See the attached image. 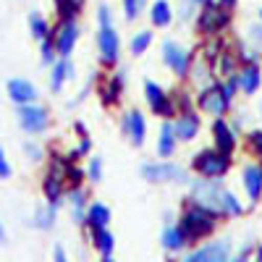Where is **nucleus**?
<instances>
[{
  "label": "nucleus",
  "mask_w": 262,
  "mask_h": 262,
  "mask_svg": "<svg viewBox=\"0 0 262 262\" xmlns=\"http://www.w3.org/2000/svg\"><path fill=\"white\" fill-rule=\"evenodd\" d=\"M244 212V207H242V202L236 200V196L231 194V191H223V215H242Z\"/></svg>",
  "instance_id": "nucleus-27"
},
{
  "label": "nucleus",
  "mask_w": 262,
  "mask_h": 262,
  "mask_svg": "<svg viewBox=\"0 0 262 262\" xmlns=\"http://www.w3.org/2000/svg\"><path fill=\"white\" fill-rule=\"evenodd\" d=\"M76 37H79V29H76L74 21H63V27H60L58 37H55V48H58V53H60L63 58L74 50V45H76Z\"/></svg>",
  "instance_id": "nucleus-12"
},
{
  "label": "nucleus",
  "mask_w": 262,
  "mask_h": 262,
  "mask_svg": "<svg viewBox=\"0 0 262 262\" xmlns=\"http://www.w3.org/2000/svg\"><path fill=\"white\" fill-rule=\"evenodd\" d=\"M126 3V18H137L142 6H144V0H123Z\"/></svg>",
  "instance_id": "nucleus-32"
},
{
  "label": "nucleus",
  "mask_w": 262,
  "mask_h": 262,
  "mask_svg": "<svg viewBox=\"0 0 262 262\" xmlns=\"http://www.w3.org/2000/svg\"><path fill=\"white\" fill-rule=\"evenodd\" d=\"M100 176H102V163H100V158H95L92 165H90V179L92 181H100Z\"/></svg>",
  "instance_id": "nucleus-33"
},
{
  "label": "nucleus",
  "mask_w": 262,
  "mask_h": 262,
  "mask_svg": "<svg viewBox=\"0 0 262 262\" xmlns=\"http://www.w3.org/2000/svg\"><path fill=\"white\" fill-rule=\"evenodd\" d=\"M102 262H113V259H111V257H102Z\"/></svg>",
  "instance_id": "nucleus-44"
},
{
  "label": "nucleus",
  "mask_w": 262,
  "mask_h": 262,
  "mask_svg": "<svg viewBox=\"0 0 262 262\" xmlns=\"http://www.w3.org/2000/svg\"><path fill=\"white\" fill-rule=\"evenodd\" d=\"M238 86L247 92V95H252V92H257V86H259V69L252 63V66H247V69L238 74Z\"/></svg>",
  "instance_id": "nucleus-21"
},
{
  "label": "nucleus",
  "mask_w": 262,
  "mask_h": 262,
  "mask_svg": "<svg viewBox=\"0 0 262 262\" xmlns=\"http://www.w3.org/2000/svg\"><path fill=\"white\" fill-rule=\"evenodd\" d=\"M66 79H74V66L69 60H58L55 63V69H53V79H50V86H53V92H60V86Z\"/></svg>",
  "instance_id": "nucleus-20"
},
{
  "label": "nucleus",
  "mask_w": 262,
  "mask_h": 262,
  "mask_svg": "<svg viewBox=\"0 0 262 262\" xmlns=\"http://www.w3.org/2000/svg\"><path fill=\"white\" fill-rule=\"evenodd\" d=\"M152 24L155 27H168L170 24V6L165 0H155L152 3Z\"/></svg>",
  "instance_id": "nucleus-24"
},
{
  "label": "nucleus",
  "mask_w": 262,
  "mask_h": 262,
  "mask_svg": "<svg viewBox=\"0 0 262 262\" xmlns=\"http://www.w3.org/2000/svg\"><path fill=\"white\" fill-rule=\"evenodd\" d=\"M233 262H247V259H244V257H242V259H233Z\"/></svg>",
  "instance_id": "nucleus-45"
},
{
  "label": "nucleus",
  "mask_w": 262,
  "mask_h": 262,
  "mask_svg": "<svg viewBox=\"0 0 262 262\" xmlns=\"http://www.w3.org/2000/svg\"><path fill=\"white\" fill-rule=\"evenodd\" d=\"M244 189H247V194H249V200L252 202H257L259 200V194H262V170L259 168H244Z\"/></svg>",
  "instance_id": "nucleus-16"
},
{
  "label": "nucleus",
  "mask_w": 262,
  "mask_h": 262,
  "mask_svg": "<svg viewBox=\"0 0 262 262\" xmlns=\"http://www.w3.org/2000/svg\"><path fill=\"white\" fill-rule=\"evenodd\" d=\"M259 16H262V13H259Z\"/></svg>",
  "instance_id": "nucleus-46"
},
{
  "label": "nucleus",
  "mask_w": 262,
  "mask_h": 262,
  "mask_svg": "<svg viewBox=\"0 0 262 262\" xmlns=\"http://www.w3.org/2000/svg\"><path fill=\"white\" fill-rule=\"evenodd\" d=\"M144 95H147V102L152 105V111H155V113H158L160 107L165 105V92L160 90L158 84H152V81H147V84H144Z\"/></svg>",
  "instance_id": "nucleus-25"
},
{
  "label": "nucleus",
  "mask_w": 262,
  "mask_h": 262,
  "mask_svg": "<svg viewBox=\"0 0 262 262\" xmlns=\"http://www.w3.org/2000/svg\"><path fill=\"white\" fill-rule=\"evenodd\" d=\"M191 3H196V6H210V0H191Z\"/></svg>",
  "instance_id": "nucleus-43"
},
{
  "label": "nucleus",
  "mask_w": 262,
  "mask_h": 262,
  "mask_svg": "<svg viewBox=\"0 0 262 262\" xmlns=\"http://www.w3.org/2000/svg\"><path fill=\"white\" fill-rule=\"evenodd\" d=\"M53 262H69V254H66V249L60 244H55V249H53Z\"/></svg>",
  "instance_id": "nucleus-36"
},
{
  "label": "nucleus",
  "mask_w": 262,
  "mask_h": 262,
  "mask_svg": "<svg viewBox=\"0 0 262 262\" xmlns=\"http://www.w3.org/2000/svg\"><path fill=\"white\" fill-rule=\"evenodd\" d=\"M118 92H121V76H116V79L111 81V86H107V90L102 92V100H105V102H116Z\"/></svg>",
  "instance_id": "nucleus-30"
},
{
  "label": "nucleus",
  "mask_w": 262,
  "mask_h": 262,
  "mask_svg": "<svg viewBox=\"0 0 262 262\" xmlns=\"http://www.w3.org/2000/svg\"><path fill=\"white\" fill-rule=\"evenodd\" d=\"M228 254H231L228 242H212V244H205L200 249H194L191 254H186L184 262H228Z\"/></svg>",
  "instance_id": "nucleus-6"
},
{
  "label": "nucleus",
  "mask_w": 262,
  "mask_h": 262,
  "mask_svg": "<svg viewBox=\"0 0 262 262\" xmlns=\"http://www.w3.org/2000/svg\"><path fill=\"white\" fill-rule=\"evenodd\" d=\"M123 131L131 137L134 144H142L144 142V134H147V123H144V116L139 111H131L123 121Z\"/></svg>",
  "instance_id": "nucleus-13"
},
{
  "label": "nucleus",
  "mask_w": 262,
  "mask_h": 262,
  "mask_svg": "<svg viewBox=\"0 0 262 262\" xmlns=\"http://www.w3.org/2000/svg\"><path fill=\"white\" fill-rule=\"evenodd\" d=\"M223 191L226 189H221V184H215V181H200V184H194V200L196 205L207 207L210 212L223 215Z\"/></svg>",
  "instance_id": "nucleus-2"
},
{
  "label": "nucleus",
  "mask_w": 262,
  "mask_h": 262,
  "mask_svg": "<svg viewBox=\"0 0 262 262\" xmlns=\"http://www.w3.org/2000/svg\"><path fill=\"white\" fill-rule=\"evenodd\" d=\"M212 134H215V144H217V152H223V155L228 158V152L233 149V144H236V139H233V131H231V126L221 118V121H215V126H212Z\"/></svg>",
  "instance_id": "nucleus-14"
},
{
  "label": "nucleus",
  "mask_w": 262,
  "mask_h": 262,
  "mask_svg": "<svg viewBox=\"0 0 262 262\" xmlns=\"http://www.w3.org/2000/svg\"><path fill=\"white\" fill-rule=\"evenodd\" d=\"M55 212H58V205H48L34 212V226L42 228V231H50L53 223H55Z\"/></svg>",
  "instance_id": "nucleus-23"
},
{
  "label": "nucleus",
  "mask_w": 262,
  "mask_h": 262,
  "mask_svg": "<svg viewBox=\"0 0 262 262\" xmlns=\"http://www.w3.org/2000/svg\"><path fill=\"white\" fill-rule=\"evenodd\" d=\"M252 147L262 155V131H254V134H252Z\"/></svg>",
  "instance_id": "nucleus-38"
},
{
  "label": "nucleus",
  "mask_w": 262,
  "mask_h": 262,
  "mask_svg": "<svg viewBox=\"0 0 262 262\" xmlns=\"http://www.w3.org/2000/svg\"><path fill=\"white\" fill-rule=\"evenodd\" d=\"M97 48H100V55H102L105 63H116L118 60L121 42H118V34L113 32V27H102L97 32Z\"/></svg>",
  "instance_id": "nucleus-9"
},
{
  "label": "nucleus",
  "mask_w": 262,
  "mask_h": 262,
  "mask_svg": "<svg viewBox=\"0 0 262 262\" xmlns=\"http://www.w3.org/2000/svg\"><path fill=\"white\" fill-rule=\"evenodd\" d=\"M236 3V0H221V8H231Z\"/></svg>",
  "instance_id": "nucleus-41"
},
{
  "label": "nucleus",
  "mask_w": 262,
  "mask_h": 262,
  "mask_svg": "<svg viewBox=\"0 0 262 262\" xmlns=\"http://www.w3.org/2000/svg\"><path fill=\"white\" fill-rule=\"evenodd\" d=\"M29 29H32V37L34 39H48V21L45 18H42L39 13H32L29 16Z\"/></svg>",
  "instance_id": "nucleus-26"
},
{
  "label": "nucleus",
  "mask_w": 262,
  "mask_h": 262,
  "mask_svg": "<svg viewBox=\"0 0 262 262\" xmlns=\"http://www.w3.org/2000/svg\"><path fill=\"white\" fill-rule=\"evenodd\" d=\"M142 176L152 184H165V181H186V173L179 165L170 163H149L142 168Z\"/></svg>",
  "instance_id": "nucleus-5"
},
{
  "label": "nucleus",
  "mask_w": 262,
  "mask_h": 262,
  "mask_svg": "<svg viewBox=\"0 0 262 262\" xmlns=\"http://www.w3.org/2000/svg\"><path fill=\"white\" fill-rule=\"evenodd\" d=\"M58 11H60L63 21H71L79 11V0H58Z\"/></svg>",
  "instance_id": "nucleus-28"
},
{
  "label": "nucleus",
  "mask_w": 262,
  "mask_h": 262,
  "mask_svg": "<svg viewBox=\"0 0 262 262\" xmlns=\"http://www.w3.org/2000/svg\"><path fill=\"white\" fill-rule=\"evenodd\" d=\"M254 262H262V247H257V252H254Z\"/></svg>",
  "instance_id": "nucleus-42"
},
{
  "label": "nucleus",
  "mask_w": 262,
  "mask_h": 262,
  "mask_svg": "<svg viewBox=\"0 0 262 262\" xmlns=\"http://www.w3.org/2000/svg\"><path fill=\"white\" fill-rule=\"evenodd\" d=\"M8 176H11V165L6 160V152L0 149V179H8Z\"/></svg>",
  "instance_id": "nucleus-34"
},
{
  "label": "nucleus",
  "mask_w": 262,
  "mask_h": 262,
  "mask_svg": "<svg viewBox=\"0 0 262 262\" xmlns=\"http://www.w3.org/2000/svg\"><path fill=\"white\" fill-rule=\"evenodd\" d=\"M215 221H217L215 212H210V210L202 207V205H191V207L181 215L179 231L184 233L186 244H189V242H200V238H205V236H210V233L215 231Z\"/></svg>",
  "instance_id": "nucleus-1"
},
{
  "label": "nucleus",
  "mask_w": 262,
  "mask_h": 262,
  "mask_svg": "<svg viewBox=\"0 0 262 262\" xmlns=\"http://www.w3.org/2000/svg\"><path fill=\"white\" fill-rule=\"evenodd\" d=\"M42 60L45 63L55 60V39H42Z\"/></svg>",
  "instance_id": "nucleus-31"
},
{
  "label": "nucleus",
  "mask_w": 262,
  "mask_h": 262,
  "mask_svg": "<svg viewBox=\"0 0 262 262\" xmlns=\"http://www.w3.org/2000/svg\"><path fill=\"white\" fill-rule=\"evenodd\" d=\"M173 149H176V134H173V126L165 123L163 131H160V142H158V155L160 158H168L173 155Z\"/></svg>",
  "instance_id": "nucleus-22"
},
{
  "label": "nucleus",
  "mask_w": 262,
  "mask_h": 262,
  "mask_svg": "<svg viewBox=\"0 0 262 262\" xmlns=\"http://www.w3.org/2000/svg\"><path fill=\"white\" fill-rule=\"evenodd\" d=\"M249 34H252V45L262 48V29L259 27H249Z\"/></svg>",
  "instance_id": "nucleus-35"
},
{
  "label": "nucleus",
  "mask_w": 262,
  "mask_h": 262,
  "mask_svg": "<svg viewBox=\"0 0 262 262\" xmlns=\"http://www.w3.org/2000/svg\"><path fill=\"white\" fill-rule=\"evenodd\" d=\"M100 24L111 27V8H107V6H100Z\"/></svg>",
  "instance_id": "nucleus-37"
},
{
  "label": "nucleus",
  "mask_w": 262,
  "mask_h": 262,
  "mask_svg": "<svg viewBox=\"0 0 262 262\" xmlns=\"http://www.w3.org/2000/svg\"><path fill=\"white\" fill-rule=\"evenodd\" d=\"M228 24V13L226 8H215V6H207L200 16V29L207 32V34H215L217 29H223Z\"/></svg>",
  "instance_id": "nucleus-11"
},
{
  "label": "nucleus",
  "mask_w": 262,
  "mask_h": 262,
  "mask_svg": "<svg viewBox=\"0 0 262 262\" xmlns=\"http://www.w3.org/2000/svg\"><path fill=\"white\" fill-rule=\"evenodd\" d=\"M86 223H90V228H107V223H111V210H107L102 202H92L90 210H86Z\"/></svg>",
  "instance_id": "nucleus-17"
},
{
  "label": "nucleus",
  "mask_w": 262,
  "mask_h": 262,
  "mask_svg": "<svg viewBox=\"0 0 262 262\" xmlns=\"http://www.w3.org/2000/svg\"><path fill=\"white\" fill-rule=\"evenodd\" d=\"M160 242H163V247H165L168 252H181V249L186 247V238H184V233L179 231V226H168V228L160 233Z\"/></svg>",
  "instance_id": "nucleus-19"
},
{
  "label": "nucleus",
  "mask_w": 262,
  "mask_h": 262,
  "mask_svg": "<svg viewBox=\"0 0 262 262\" xmlns=\"http://www.w3.org/2000/svg\"><path fill=\"white\" fill-rule=\"evenodd\" d=\"M6 242H8V233H6L3 223H0V244H6Z\"/></svg>",
  "instance_id": "nucleus-40"
},
{
  "label": "nucleus",
  "mask_w": 262,
  "mask_h": 262,
  "mask_svg": "<svg viewBox=\"0 0 262 262\" xmlns=\"http://www.w3.org/2000/svg\"><path fill=\"white\" fill-rule=\"evenodd\" d=\"M163 60L170 66L176 76H184L189 71V63H191L189 53L181 45H176V42H165V45H163Z\"/></svg>",
  "instance_id": "nucleus-8"
},
{
  "label": "nucleus",
  "mask_w": 262,
  "mask_h": 262,
  "mask_svg": "<svg viewBox=\"0 0 262 262\" xmlns=\"http://www.w3.org/2000/svg\"><path fill=\"white\" fill-rule=\"evenodd\" d=\"M194 170L202 173V176H207V179H217V176H223V173L228 170V158L223 155V152L205 149V152H200V155L194 158Z\"/></svg>",
  "instance_id": "nucleus-3"
},
{
  "label": "nucleus",
  "mask_w": 262,
  "mask_h": 262,
  "mask_svg": "<svg viewBox=\"0 0 262 262\" xmlns=\"http://www.w3.org/2000/svg\"><path fill=\"white\" fill-rule=\"evenodd\" d=\"M27 152H29V158H39V149L32 147V144H27Z\"/></svg>",
  "instance_id": "nucleus-39"
},
{
  "label": "nucleus",
  "mask_w": 262,
  "mask_h": 262,
  "mask_svg": "<svg viewBox=\"0 0 262 262\" xmlns=\"http://www.w3.org/2000/svg\"><path fill=\"white\" fill-rule=\"evenodd\" d=\"M8 95L16 105H32L37 100V90L34 84L27 81V79H11L8 81Z\"/></svg>",
  "instance_id": "nucleus-10"
},
{
  "label": "nucleus",
  "mask_w": 262,
  "mask_h": 262,
  "mask_svg": "<svg viewBox=\"0 0 262 262\" xmlns=\"http://www.w3.org/2000/svg\"><path fill=\"white\" fill-rule=\"evenodd\" d=\"M200 107L212 116H223L226 113V107H228V97L223 92V86L221 84H215V86H207V90L200 95Z\"/></svg>",
  "instance_id": "nucleus-7"
},
{
  "label": "nucleus",
  "mask_w": 262,
  "mask_h": 262,
  "mask_svg": "<svg viewBox=\"0 0 262 262\" xmlns=\"http://www.w3.org/2000/svg\"><path fill=\"white\" fill-rule=\"evenodd\" d=\"M92 247L102 254V257H111L113 249H116V238L107 228H95L92 231Z\"/></svg>",
  "instance_id": "nucleus-18"
},
{
  "label": "nucleus",
  "mask_w": 262,
  "mask_h": 262,
  "mask_svg": "<svg viewBox=\"0 0 262 262\" xmlns=\"http://www.w3.org/2000/svg\"><path fill=\"white\" fill-rule=\"evenodd\" d=\"M196 131H200V121H196V116L194 113H184L179 121H176V126H173V134H176L179 139H194L196 137Z\"/></svg>",
  "instance_id": "nucleus-15"
},
{
  "label": "nucleus",
  "mask_w": 262,
  "mask_h": 262,
  "mask_svg": "<svg viewBox=\"0 0 262 262\" xmlns=\"http://www.w3.org/2000/svg\"><path fill=\"white\" fill-rule=\"evenodd\" d=\"M18 121L21 128L29 131V134H39V131L48 128V111L39 105H18Z\"/></svg>",
  "instance_id": "nucleus-4"
},
{
  "label": "nucleus",
  "mask_w": 262,
  "mask_h": 262,
  "mask_svg": "<svg viewBox=\"0 0 262 262\" xmlns=\"http://www.w3.org/2000/svg\"><path fill=\"white\" fill-rule=\"evenodd\" d=\"M149 42H152V34H149V32H142V34H137V37H134V42H131V53H134V55L144 53V50L149 48Z\"/></svg>",
  "instance_id": "nucleus-29"
}]
</instances>
